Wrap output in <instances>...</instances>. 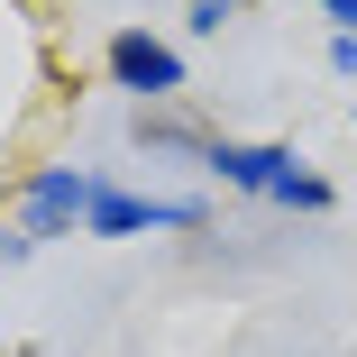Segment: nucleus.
Masks as SVG:
<instances>
[{
    "label": "nucleus",
    "instance_id": "obj_1",
    "mask_svg": "<svg viewBox=\"0 0 357 357\" xmlns=\"http://www.w3.org/2000/svg\"><path fill=\"white\" fill-rule=\"evenodd\" d=\"M211 211L202 202H156V192H119V183H101L92 192V238H137V229H202Z\"/></svg>",
    "mask_w": 357,
    "mask_h": 357
},
{
    "label": "nucleus",
    "instance_id": "obj_2",
    "mask_svg": "<svg viewBox=\"0 0 357 357\" xmlns=\"http://www.w3.org/2000/svg\"><path fill=\"white\" fill-rule=\"evenodd\" d=\"M110 83L137 92V101L156 110V101L183 92V55H174L165 37H147V28H119V37H110Z\"/></svg>",
    "mask_w": 357,
    "mask_h": 357
},
{
    "label": "nucleus",
    "instance_id": "obj_3",
    "mask_svg": "<svg viewBox=\"0 0 357 357\" xmlns=\"http://www.w3.org/2000/svg\"><path fill=\"white\" fill-rule=\"evenodd\" d=\"M92 192H101V174H83V165H46L37 183H28V238L46 248V238H64L74 220H92Z\"/></svg>",
    "mask_w": 357,
    "mask_h": 357
},
{
    "label": "nucleus",
    "instance_id": "obj_4",
    "mask_svg": "<svg viewBox=\"0 0 357 357\" xmlns=\"http://www.w3.org/2000/svg\"><path fill=\"white\" fill-rule=\"evenodd\" d=\"M202 165L220 174V183H238V192H266V202L303 174V156H294V147H238V137H211V156H202Z\"/></svg>",
    "mask_w": 357,
    "mask_h": 357
},
{
    "label": "nucleus",
    "instance_id": "obj_5",
    "mask_svg": "<svg viewBox=\"0 0 357 357\" xmlns=\"http://www.w3.org/2000/svg\"><path fill=\"white\" fill-rule=\"evenodd\" d=\"M229 10H238V0H192L183 28H192V37H220V28H229Z\"/></svg>",
    "mask_w": 357,
    "mask_h": 357
},
{
    "label": "nucleus",
    "instance_id": "obj_6",
    "mask_svg": "<svg viewBox=\"0 0 357 357\" xmlns=\"http://www.w3.org/2000/svg\"><path fill=\"white\" fill-rule=\"evenodd\" d=\"M321 19H330L339 37H357V0H321Z\"/></svg>",
    "mask_w": 357,
    "mask_h": 357
},
{
    "label": "nucleus",
    "instance_id": "obj_7",
    "mask_svg": "<svg viewBox=\"0 0 357 357\" xmlns=\"http://www.w3.org/2000/svg\"><path fill=\"white\" fill-rule=\"evenodd\" d=\"M330 74H348V83H357V37H339V46H330Z\"/></svg>",
    "mask_w": 357,
    "mask_h": 357
}]
</instances>
